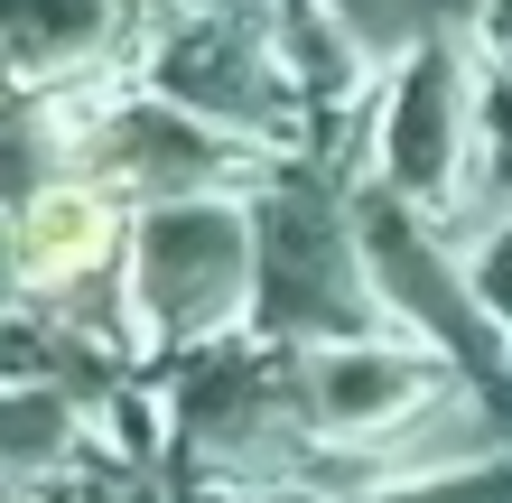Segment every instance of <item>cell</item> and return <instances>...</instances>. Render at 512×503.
<instances>
[{"label":"cell","mask_w":512,"mask_h":503,"mask_svg":"<svg viewBox=\"0 0 512 503\" xmlns=\"http://www.w3.org/2000/svg\"><path fill=\"white\" fill-rule=\"evenodd\" d=\"M103 252H112V205L94 187H47L19 215V280L38 289H75Z\"/></svg>","instance_id":"1"}]
</instances>
